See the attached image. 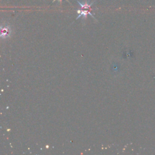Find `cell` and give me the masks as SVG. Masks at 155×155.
<instances>
[{
	"mask_svg": "<svg viewBox=\"0 0 155 155\" xmlns=\"http://www.w3.org/2000/svg\"><path fill=\"white\" fill-rule=\"evenodd\" d=\"M55 1H56V0H53V1H52V2H55ZM58 1H59V2H60V4H61V3H62V0H58ZM66 1H68V2H69V4H70V5H71V3H70V1H69V0H66Z\"/></svg>",
	"mask_w": 155,
	"mask_h": 155,
	"instance_id": "cell-4",
	"label": "cell"
},
{
	"mask_svg": "<svg viewBox=\"0 0 155 155\" xmlns=\"http://www.w3.org/2000/svg\"><path fill=\"white\" fill-rule=\"evenodd\" d=\"M76 1L78 2V4L80 5V6H81V8H82V9H87V10H92L91 7H92V5L94 4V2L96 1V0H95L93 2H92V3L90 4H89L88 2H85V3H82V2H81L80 1H79L78 0H76Z\"/></svg>",
	"mask_w": 155,
	"mask_h": 155,
	"instance_id": "cell-3",
	"label": "cell"
},
{
	"mask_svg": "<svg viewBox=\"0 0 155 155\" xmlns=\"http://www.w3.org/2000/svg\"><path fill=\"white\" fill-rule=\"evenodd\" d=\"M1 37L6 38L9 36L10 33V28L9 26L1 27Z\"/></svg>",
	"mask_w": 155,
	"mask_h": 155,
	"instance_id": "cell-1",
	"label": "cell"
},
{
	"mask_svg": "<svg viewBox=\"0 0 155 155\" xmlns=\"http://www.w3.org/2000/svg\"><path fill=\"white\" fill-rule=\"evenodd\" d=\"M77 13L79 14V16L77 17V18H80L81 17H82V16H83V17L84 18H86L87 15L88 14H89L91 16V17H92L93 18H95L94 16L93 15V14H92V13H91L89 11V10H77Z\"/></svg>",
	"mask_w": 155,
	"mask_h": 155,
	"instance_id": "cell-2",
	"label": "cell"
}]
</instances>
